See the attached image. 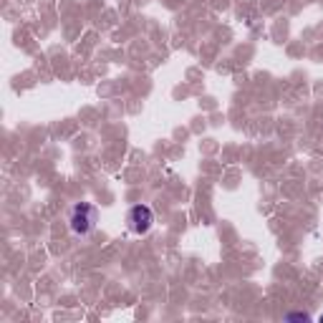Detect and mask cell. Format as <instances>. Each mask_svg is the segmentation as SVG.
Masks as SVG:
<instances>
[{
  "label": "cell",
  "mask_w": 323,
  "mask_h": 323,
  "mask_svg": "<svg viewBox=\"0 0 323 323\" xmlns=\"http://www.w3.org/2000/svg\"><path fill=\"white\" fill-rule=\"evenodd\" d=\"M96 220H99L96 205H91V202H78V205H73V210H71L69 225H71V232H73V235L83 238V235H89V232L96 227Z\"/></svg>",
  "instance_id": "cell-1"
},
{
  "label": "cell",
  "mask_w": 323,
  "mask_h": 323,
  "mask_svg": "<svg viewBox=\"0 0 323 323\" xmlns=\"http://www.w3.org/2000/svg\"><path fill=\"white\" fill-rule=\"evenodd\" d=\"M321 323H323V316H321Z\"/></svg>",
  "instance_id": "cell-4"
},
{
  "label": "cell",
  "mask_w": 323,
  "mask_h": 323,
  "mask_svg": "<svg viewBox=\"0 0 323 323\" xmlns=\"http://www.w3.org/2000/svg\"><path fill=\"white\" fill-rule=\"evenodd\" d=\"M126 225H129V230H132L134 235H146L149 230H152V225H154L152 207L134 205L132 210H129V215H126Z\"/></svg>",
  "instance_id": "cell-2"
},
{
  "label": "cell",
  "mask_w": 323,
  "mask_h": 323,
  "mask_svg": "<svg viewBox=\"0 0 323 323\" xmlns=\"http://www.w3.org/2000/svg\"><path fill=\"white\" fill-rule=\"evenodd\" d=\"M288 321H311V316L308 313H290Z\"/></svg>",
  "instance_id": "cell-3"
}]
</instances>
